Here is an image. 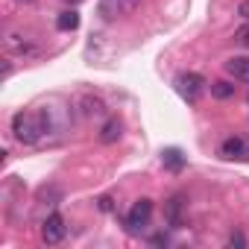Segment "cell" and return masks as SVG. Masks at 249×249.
Masks as SVG:
<instances>
[{"instance_id":"6da1fadb","label":"cell","mask_w":249,"mask_h":249,"mask_svg":"<svg viewBox=\"0 0 249 249\" xmlns=\"http://www.w3.org/2000/svg\"><path fill=\"white\" fill-rule=\"evenodd\" d=\"M47 129H50L47 111H18V114L12 117V135H15V141L24 144V147L38 144V141L47 135Z\"/></svg>"},{"instance_id":"7a4b0ae2","label":"cell","mask_w":249,"mask_h":249,"mask_svg":"<svg viewBox=\"0 0 249 249\" xmlns=\"http://www.w3.org/2000/svg\"><path fill=\"white\" fill-rule=\"evenodd\" d=\"M138 3H141V0H100V3H97V15L103 21H117L123 15H132Z\"/></svg>"},{"instance_id":"3957f363","label":"cell","mask_w":249,"mask_h":249,"mask_svg":"<svg viewBox=\"0 0 249 249\" xmlns=\"http://www.w3.org/2000/svg\"><path fill=\"white\" fill-rule=\"evenodd\" d=\"M173 85H176V91L182 94V100H188V103H196V97H199V91L205 88V79H202L199 73H194V71H188V73H179Z\"/></svg>"},{"instance_id":"277c9868","label":"cell","mask_w":249,"mask_h":249,"mask_svg":"<svg viewBox=\"0 0 249 249\" xmlns=\"http://www.w3.org/2000/svg\"><path fill=\"white\" fill-rule=\"evenodd\" d=\"M150 217H153V199H138L132 208H129V214H126V229L129 231H141L147 223H150Z\"/></svg>"},{"instance_id":"5b68a950","label":"cell","mask_w":249,"mask_h":249,"mask_svg":"<svg viewBox=\"0 0 249 249\" xmlns=\"http://www.w3.org/2000/svg\"><path fill=\"white\" fill-rule=\"evenodd\" d=\"M65 234H68L65 217H62V214H50V217L44 220V226H41V240H44L47 246H56V243L65 240Z\"/></svg>"},{"instance_id":"8992f818","label":"cell","mask_w":249,"mask_h":249,"mask_svg":"<svg viewBox=\"0 0 249 249\" xmlns=\"http://www.w3.org/2000/svg\"><path fill=\"white\" fill-rule=\"evenodd\" d=\"M220 156L223 159H249V141H243V138H226L220 144Z\"/></svg>"},{"instance_id":"52a82bcc","label":"cell","mask_w":249,"mask_h":249,"mask_svg":"<svg viewBox=\"0 0 249 249\" xmlns=\"http://www.w3.org/2000/svg\"><path fill=\"white\" fill-rule=\"evenodd\" d=\"M226 73L240 82H249V56H231L226 62Z\"/></svg>"},{"instance_id":"ba28073f","label":"cell","mask_w":249,"mask_h":249,"mask_svg":"<svg viewBox=\"0 0 249 249\" xmlns=\"http://www.w3.org/2000/svg\"><path fill=\"white\" fill-rule=\"evenodd\" d=\"M164 217H167V226L170 229H179L182 226V196H173L164 208Z\"/></svg>"},{"instance_id":"9c48e42d","label":"cell","mask_w":249,"mask_h":249,"mask_svg":"<svg viewBox=\"0 0 249 249\" xmlns=\"http://www.w3.org/2000/svg\"><path fill=\"white\" fill-rule=\"evenodd\" d=\"M161 164L167 167V170H182L185 167V156H182V150H176V147H170V150H164L161 153Z\"/></svg>"},{"instance_id":"30bf717a","label":"cell","mask_w":249,"mask_h":249,"mask_svg":"<svg viewBox=\"0 0 249 249\" xmlns=\"http://www.w3.org/2000/svg\"><path fill=\"white\" fill-rule=\"evenodd\" d=\"M120 135H123V126H120V120H114V117L100 129V141H103V144H114Z\"/></svg>"},{"instance_id":"8fae6325","label":"cell","mask_w":249,"mask_h":249,"mask_svg":"<svg viewBox=\"0 0 249 249\" xmlns=\"http://www.w3.org/2000/svg\"><path fill=\"white\" fill-rule=\"evenodd\" d=\"M56 27H59L62 33H73V30L79 27V12H76V9H68V12H62V15L56 18Z\"/></svg>"},{"instance_id":"7c38bea8","label":"cell","mask_w":249,"mask_h":249,"mask_svg":"<svg viewBox=\"0 0 249 249\" xmlns=\"http://www.w3.org/2000/svg\"><path fill=\"white\" fill-rule=\"evenodd\" d=\"M79 106H82V114H88V117H94V114H103L106 111V103L100 100V97H82L79 100Z\"/></svg>"},{"instance_id":"4fadbf2b","label":"cell","mask_w":249,"mask_h":249,"mask_svg":"<svg viewBox=\"0 0 249 249\" xmlns=\"http://www.w3.org/2000/svg\"><path fill=\"white\" fill-rule=\"evenodd\" d=\"M6 50H12V53H21V56H24V53H30V50H33V44H30L24 36H9V38H6Z\"/></svg>"},{"instance_id":"5bb4252c","label":"cell","mask_w":249,"mask_h":249,"mask_svg":"<svg viewBox=\"0 0 249 249\" xmlns=\"http://www.w3.org/2000/svg\"><path fill=\"white\" fill-rule=\"evenodd\" d=\"M231 94H234V85H231V82H223V79L211 82V97H217V100H229Z\"/></svg>"},{"instance_id":"9a60e30c","label":"cell","mask_w":249,"mask_h":249,"mask_svg":"<svg viewBox=\"0 0 249 249\" xmlns=\"http://www.w3.org/2000/svg\"><path fill=\"white\" fill-rule=\"evenodd\" d=\"M234 41H237L240 47H246V50H249V27H240V30L234 33Z\"/></svg>"},{"instance_id":"2e32d148","label":"cell","mask_w":249,"mask_h":249,"mask_svg":"<svg viewBox=\"0 0 249 249\" xmlns=\"http://www.w3.org/2000/svg\"><path fill=\"white\" fill-rule=\"evenodd\" d=\"M229 243H231V246H246V237H243L240 231H234V234L229 237Z\"/></svg>"},{"instance_id":"e0dca14e","label":"cell","mask_w":249,"mask_h":249,"mask_svg":"<svg viewBox=\"0 0 249 249\" xmlns=\"http://www.w3.org/2000/svg\"><path fill=\"white\" fill-rule=\"evenodd\" d=\"M100 208L103 211H111V196H100Z\"/></svg>"},{"instance_id":"ac0fdd59","label":"cell","mask_w":249,"mask_h":249,"mask_svg":"<svg viewBox=\"0 0 249 249\" xmlns=\"http://www.w3.org/2000/svg\"><path fill=\"white\" fill-rule=\"evenodd\" d=\"M237 12H240V15H243V18H249V0H243V3H240V6H237Z\"/></svg>"},{"instance_id":"d6986e66","label":"cell","mask_w":249,"mask_h":249,"mask_svg":"<svg viewBox=\"0 0 249 249\" xmlns=\"http://www.w3.org/2000/svg\"><path fill=\"white\" fill-rule=\"evenodd\" d=\"M153 243H156V246H167V234H156Z\"/></svg>"},{"instance_id":"ffe728a7","label":"cell","mask_w":249,"mask_h":249,"mask_svg":"<svg viewBox=\"0 0 249 249\" xmlns=\"http://www.w3.org/2000/svg\"><path fill=\"white\" fill-rule=\"evenodd\" d=\"M27 3H30V0H27Z\"/></svg>"}]
</instances>
